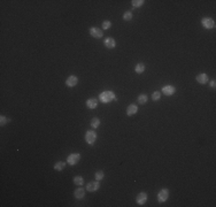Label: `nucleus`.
<instances>
[{
  "label": "nucleus",
  "mask_w": 216,
  "mask_h": 207,
  "mask_svg": "<svg viewBox=\"0 0 216 207\" xmlns=\"http://www.w3.org/2000/svg\"><path fill=\"white\" fill-rule=\"evenodd\" d=\"M114 99H116V98H115V95H114L113 91H104L100 95V100L104 101V102H110Z\"/></svg>",
  "instance_id": "nucleus-1"
},
{
  "label": "nucleus",
  "mask_w": 216,
  "mask_h": 207,
  "mask_svg": "<svg viewBox=\"0 0 216 207\" xmlns=\"http://www.w3.org/2000/svg\"><path fill=\"white\" fill-rule=\"evenodd\" d=\"M80 160H81V154H80V153H71V154L68 155V158H67V162L71 166L78 164Z\"/></svg>",
  "instance_id": "nucleus-2"
},
{
  "label": "nucleus",
  "mask_w": 216,
  "mask_h": 207,
  "mask_svg": "<svg viewBox=\"0 0 216 207\" xmlns=\"http://www.w3.org/2000/svg\"><path fill=\"white\" fill-rule=\"evenodd\" d=\"M95 139H97V134H95V131L93 130H89V131H86V134H85V140H86V143L87 144H90V145H93L95 142Z\"/></svg>",
  "instance_id": "nucleus-3"
},
{
  "label": "nucleus",
  "mask_w": 216,
  "mask_h": 207,
  "mask_svg": "<svg viewBox=\"0 0 216 207\" xmlns=\"http://www.w3.org/2000/svg\"><path fill=\"white\" fill-rule=\"evenodd\" d=\"M100 188V183L99 181H92V182H89L87 185H86V190L89 192H95L97 190H99Z\"/></svg>",
  "instance_id": "nucleus-4"
},
{
  "label": "nucleus",
  "mask_w": 216,
  "mask_h": 207,
  "mask_svg": "<svg viewBox=\"0 0 216 207\" xmlns=\"http://www.w3.org/2000/svg\"><path fill=\"white\" fill-rule=\"evenodd\" d=\"M90 35L93 38H101L104 36V32H102L101 29H99L98 27H92L90 28Z\"/></svg>",
  "instance_id": "nucleus-5"
},
{
  "label": "nucleus",
  "mask_w": 216,
  "mask_h": 207,
  "mask_svg": "<svg viewBox=\"0 0 216 207\" xmlns=\"http://www.w3.org/2000/svg\"><path fill=\"white\" fill-rule=\"evenodd\" d=\"M201 22H203V27L207 28V29H214V28H215V22H214V20L210 18V17H203Z\"/></svg>",
  "instance_id": "nucleus-6"
},
{
  "label": "nucleus",
  "mask_w": 216,
  "mask_h": 207,
  "mask_svg": "<svg viewBox=\"0 0 216 207\" xmlns=\"http://www.w3.org/2000/svg\"><path fill=\"white\" fill-rule=\"evenodd\" d=\"M169 197V190L168 189H162L160 192L158 193V200L160 203H164Z\"/></svg>",
  "instance_id": "nucleus-7"
},
{
  "label": "nucleus",
  "mask_w": 216,
  "mask_h": 207,
  "mask_svg": "<svg viewBox=\"0 0 216 207\" xmlns=\"http://www.w3.org/2000/svg\"><path fill=\"white\" fill-rule=\"evenodd\" d=\"M77 83H78V78H77L75 75L69 76L67 80H66V85L69 86V87H74V86H76V85H77Z\"/></svg>",
  "instance_id": "nucleus-8"
},
{
  "label": "nucleus",
  "mask_w": 216,
  "mask_h": 207,
  "mask_svg": "<svg viewBox=\"0 0 216 207\" xmlns=\"http://www.w3.org/2000/svg\"><path fill=\"white\" fill-rule=\"evenodd\" d=\"M136 201H137V204H138V205H144V204L147 201V193L140 192L138 196H137Z\"/></svg>",
  "instance_id": "nucleus-9"
},
{
  "label": "nucleus",
  "mask_w": 216,
  "mask_h": 207,
  "mask_svg": "<svg viewBox=\"0 0 216 207\" xmlns=\"http://www.w3.org/2000/svg\"><path fill=\"white\" fill-rule=\"evenodd\" d=\"M175 92H176V89L175 86H173V85H166L162 89V93L166 95V96H173Z\"/></svg>",
  "instance_id": "nucleus-10"
},
{
  "label": "nucleus",
  "mask_w": 216,
  "mask_h": 207,
  "mask_svg": "<svg viewBox=\"0 0 216 207\" xmlns=\"http://www.w3.org/2000/svg\"><path fill=\"white\" fill-rule=\"evenodd\" d=\"M98 104H99V101H98L97 98H90V99L86 100V106H87V108H90V110H95V108H97Z\"/></svg>",
  "instance_id": "nucleus-11"
},
{
  "label": "nucleus",
  "mask_w": 216,
  "mask_h": 207,
  "mask_svg": "<svg viewBox=\"0 0 216 207\" xmlns=\"http://www.w3.org/2000/svg\"><path fill=\"white\" fill-rule=\"evenodd\" d=\"M104 44H105V46L107 47L108 50H112V48H114L116 46V41H115L114 38H112V37H107L104 41Z\"/></svg>",
  "instance_id": "nucleus-12"
},
{
  "label": "nucleus",
  "mask_w": 216,
  "mask_h": 207,
  "mask_svg": "<svg viewBox=\"0 0 216 207\" xmlns=\"http://www.w3.org/2000/svg\"><path fill=\"white\" fill-rule=\"evenodd\" d=\"M195 80H197V82L200 83V84H207L208 81H209L207 74H199V75H197Z\"/></svg>",
  "instance_id": "nucleus-13"
},
{
  "label": "nucleus",
  "mask_w": 216,
  "mask_h": 207,
  "mask_svg": "<svg viewBox=\"0 0 216 207\" xmlns=\"http://www.w3.org/2000/svg\"><path fill=\"white\" fill-rule=\"evenodd\" d=\"M137 112H138V107L136 106L135 104H132V105H129V106H128V108H126V115H129V116H132V115H135Z\"/></svg>",
  "instance_id": "nucleus-14"
},
{
  "label": "nucleus",
  "mask_w": 216,
  "mask_h": 207,
  "mask_svg": "<svg viewBox=\"0 0 216 207\" xmlns=\"http://www.w3.org/2000/svg\"><path fill=\"white\" fill-rule=\"evenodd\" d=\"M74 196H75L76 199H82V198H84V196H85V190H84L83 188H77V189L74 191Z\"/></svg>",
  "instance_id": "nucleus-15"
},
{
  "label": "nucleus",
  "mask_w": 216,
  "mask_h": 207,
  "mask_svg": "<svg viewBox=\"0 0 216 207\" xmlns=\"http://www.w3.org/2000/svg\"><path fill=\"white\" fill-rule=\"evenodd\" d=\"M65 167H66V162H63V161H58V162L54 165V169H55L56 171H62V170L65 169Z\"/></svg>",
  "instance_id": "nucleus-16"
},
{
  "label": "nucleus",
  "mask_w": 216,
  "mask_h": 207,
  "mask_svg": "<svg viewBox=\"0 0 216 207\" xmlns=\"http://www.w3.org/2000/svg\"><path fill=\"white\" fill-rule=\"evenodd\" d=\"M147 96L146 95H140V96L138 97V99H137V102L138 104H140V105H145L146 102H147Z\"/></svg>",
  "instance_id": "nucleus-17"
},
{
  "label": "nucleus",
  "mask_w": 216,
  "mask_h": 207,
  "mask_svg": "<svg viewBox=\"0 0 216 207\" xmlns=\"http://www.w3.org/2000/svg\"><path fill=\"white\" fill-rule=\"evenodd\" d=\"M145 65L144 63H137L136 65V67H135V70H136V73H138V74H141V73H144L145 71Z\"/></svg>",
  "instance_id": "nucleus-18"
},
{
  "label": "nucleus",
  "mask_w": 216,
  "mask_h": 207,
  "mask_svg": "<svg viewBox=\"0 0 216 207\" xmlns=\"http://www.w3.org/2000/svg\"><path fill=\"white\" fill-rule=\"evenodd\" d=\"M74 184H76L78 186H82L84 184V179L82 176H75L74 177Z\"/></svg>",
  "instance_id": "nucleus-19"
},
{
  "label": "nucleus",
  "mask_w": 216,
  "mask_h": 207,
  "mask_svg": "<svg viewBox=\"0 0 216 207\" xmlns=\"http://www.w3.org/2000/svg\"><path fill=\"white\" fill-rule=\"evenodd\" d=\"M91 125H92V128H93V129L98 128V127L100 125V120H99L98 117H93V119L91 120Z\"/></svg>",
  "instance_id": "nucleus-20"
},
{
  "label": "nucleus",
  "mask_w": 216,
  "mask_h": 207,
  "mask_svg": "<svg viewBox=\"0 0 216 207\" xmlns=\"http://www.w3.org/2000/svg\"><path fill=\"white\" fill-rule=\"evenodd\" d=\"M123 18H124V21H131L132 20V13L130 11L125 12V13L123 14Z\"/></svg>",
  "instance_id": "nucleus-21"
},
{
  "label": "nucleus",
  "mask_w": 216,
  "mask_h": 207,
  "mask_svg": "<svg viewBox=\"0 0 216 207\" xmlns=\"http://www.w3.org/2000/svg\"><path fill=\"white\" fill-rule=\"evenodd\" d=\"M104 176H105V173H104L102 170H98V171L95 173V179H97V181H101V179H104Z\"/></svg>",
  "instance_id": "nucleus-22"
},
{
  "label": "nucleus",
  "mask_w": 216,
  "mask_h": 207,
  "mask_svg": "<svg viewBox=\"0 0 216 207\" xmlns=\"http://www.w3.org/2000/svg\"><path fill=\"white\" fill-rule=\"evenodd\" d=\"M160 98H161V92H159V91H155V92H153V95H152V99H153L154 101H158V100H160Z\"/></svg>",
  "instance_id": "nucleus-23"
},
{
  "label": "nucleus",
  "mask_w": 216,
  "mask_h": 207,
  "mask_svg": "<svg viewBox=\"0 0 216 207\" xmlns=\"http://www.w3.org/2000/svg\"><path fill=\"white\" fill-rule=\"evenodd\" d=\"M144 2H145L144 0H134V1H132V6L137 8V7L143 6V5H144Z\"/></svg>",
  "instance_id": "nucleus-24"
},
{
  "label": "nucleus",
  "mask_w": 216,
  "mask_h": 207,
  "mask_svg": "<svg viewBox=\"0 0 216 207\" xmlns=\"http://www.w3.org/2000/svg\"><path fill=\"white\" fill-rule=\"evenodd\" d=\"M110 27H112V22H110V21L106 20V21L102 22V29L107 30V29H110Z\"/></svg>",
  "instance_id": "nucleus-25"
},
{
  "label": "nucleus",
  "mask_w": 216,
  "mask_h": 207,
  "mask_svg": "<svg viewBox=\"0 0 216 207\" xmlns=\"http://www.w3.org/2000/svg\"><path fill=\"white\" fill-rule=\"evenodd\" d=\"M9 122V119H7L6 116H4V115H1V117H0V124L4 127L5 124H7Z\"/></svg>",
  "instance_id": "nucleus-26"
},
{
  "label": "nucleus",
  "mask_w": 216,
  "mask_h": 207,
  "mask_svg": "<svg viewBox=\"0 0 216 207\" xmlns=\"http://www.w3.org/2000/svg\"><path fill=\"white\" fill-rule=\"evenodd\" d=\"M210 86H212V87H215V81H214V80L210 81Z\"/></svg>",
  "instance_id": "nucleus-27"
}]
</instances>
